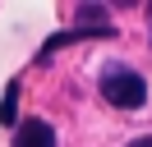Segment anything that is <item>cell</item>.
<instances>
[{
  "label": "cell",
  "mask_w": 152,
  "mask_h": 147,
  "mask_svg": "<svg viewBox=\"0 0 152 147\" xmlns=\"http://www.w3.org/2000/svg\"><path fill=\"white\" fill-rule=\"evenodd\" d=\"M102 97L111 101L115 110H138L143 101H148V83H143V74L124 69V64H111V69L102 74Z\"/></svg>",
  "instance_id": "6da1fadb"
},
{
  "label": "cell",
  "mask_w": 152,
  "mask_h": 147,
  "mask_svg": "<svg viewBox=\"0 0 152 147\" xmlns=\"http://www.w3.org/2000/svg\"><path fill=\"white\" fill-rule=\"evenodd\" d=\"M10 147H56V129H51L46 119H23V124L14 129Z\"/></svg>",
  "instance_id": "7a4b0ae2"
},
{
  "label": "cell",
  "mask_w": 152,
  "mask_h": 147,
  "mask_svg": "<svg viewBox=\"0 0 152 147\" xmlns=\"http://www.w3.org/2000/svg\"><path fill=\"white\" fill-rule=\"evenodd\" d=\"M0 124H19V83L5 87V101H0Z\"/></svg>",
  "instance_id": "3957f363"
},
{
  "label": "cell",
  "mask_w": 152,
  "mask_h": 147,
  "mask_svg": "<svg viewBox=\"0 0 152 147\" xmlns=\"http://www.w3.org/2000/svg\"><path fill=\"white\" fill-rule=\"evenodd\" d=\"M129 147H152V138H134V143Z\"/></svg>",
  "instance_id": "277c9868"
}]
</instances>
